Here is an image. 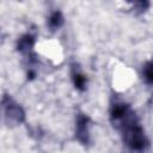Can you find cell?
<instances>
[{"label": "cell", "mask_w": 153, "mask_h": 153, "mask_svg": "<svg viewBox=\"0 0 153 153\" xmlns=\"http://www.w3.org/2000/svg\"><path fill=\"white\" fill-rule=\"evenodd\" d=\"M110 121L121 134L123 145L130 153H146L149 140L130 104L115 99L110 104Z\"/></svg>", "instance_id": "6da1fadb"}, {"label": "cell", "mask_w": 153, "mask_h": 153, "mask_svg": "<svg viewBox=\"0 0 153 153\" xmlns=\"http://www.w3.org/2000/svg\"><path fill=\"white\" fill-rule=\"evenodd\" d=\"M2 109L5 117L10 121V123L19 124L25 118V112L23 108L7 94H4L2 97Z\"/></svg>", "instance_id": "7a4b0ae2"}, {"label": "cell", "mask_w": 153, "mask_h": 153, "mask_svg": "<svg viewBox=\"0 0 153 153\" xmlns=\"http://www.w3.org/2000/svg\"><path fill=\"white\" fill-rule=\"evenodd\" d=\"M90 127L91 118L84 112H78L75 117V139L84 146H87L91 141Z\"/></svg>", "instance_id": "3957f363"}, {"label": "cell", "mask_w": 153, "mask_h": 153, "mask_svg": "<svg viewBox=\"0 0 153 153\" xmlns=\"http://www.w3.org/2000/svg\"><path fill=\"white\" fill-rule=\"evenodd\" d=\"M35 42H36V37L32 33H25L23 35L18 42H17V50L20 51L23 55H25L29 59V65H33V62H36L35 59V54H33V47H35Z\"/></svg>", "instance_id": "277c9868"}, {"label": "cell", "mask_w": 153, "mask_h": 153, "mask_svg": "<svg viewBox=\"0 0 153 153\" xmlns=\"http://www.w3.org/2000/svg\"><path fill=\"white\" fill-rule=\"evenodd\" d=\"M71 78L73 81L74 87L82 92L86 90V85H87V78L86 75L82 73V71L80 69L78 63H72L71 65Z\"/></svg>", "instance_id": "5b68a950"}, {"label": "cell", "mask_w": 153, "mask_h": 153, "mask_svg": "<svg viewBox=\"0 0 153 153\" xmlns=\"http://www.w3.org/2000/svg\"><path fill=\"white\" fill-rule=\"evenodd\" d=\"M63 22H65V19H63L62 13L60 11H54L50 13V16L48 18V26L50 30L54 31V30L60 29L63 25Z\"/></svg>", "instance_id": "8992f818"}, {"label": "cell", "mask_w": 153, "mask_h": 153, "mask_svg": "<svg viewBox=\"0 0 153 153\" xmlns=\"http://www.w3.org/2000/svg\"><path fill=\"white\" fill-rule=\"evenodd\" d=\"M142 78L146 84L153 86V60L147 61L142 67Z\"/></svg>", "instance_id": "52a82bcc"}, {"label": "cell", "mask_w": 153, "mask_h": 153, "mask_svg": "<svg viewBox=\"0 0 153 153\" xmlns=\"http://www.w3.org/2000/svg\"><path fill=\"white\" fill-rule=\"evenodd\" d=\"M148 6H149V2H147V1H139V2H135L134 4L135 11H137L140 13L143 12V11H146L148 8Z\"/></svg>", "instance_id": "ba28073f"}]
</instances>
